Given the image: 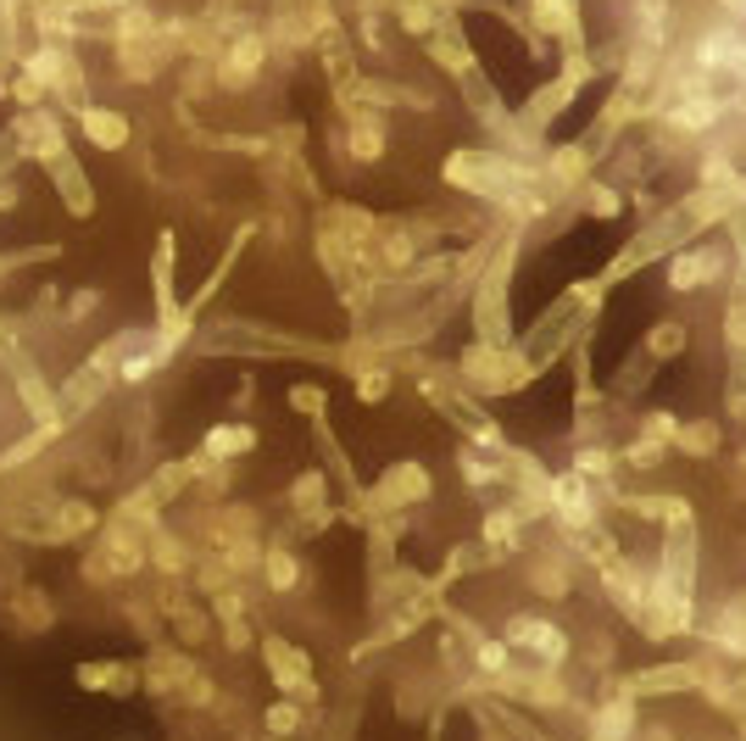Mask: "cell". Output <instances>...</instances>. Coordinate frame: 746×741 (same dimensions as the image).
Masks as SVG:
<instances>
[{"label":"cell","instance_id":"cell-1","mask_svg":"<svg viewBox=\"0 0 746 741\" xmlns=\"http://www.w3.org/2000/svg\"><path fill=\"white\" fill-rule=\"evenodd\" d=\"M496 635L508 641L513 657H524V664H535V670H568V657H574V635L552 613H535V608L508 613L502 624H496Z\"/></svg>","mask_w":746,"mask_h":741},{"label":"cell","instance_id":"cell-2","mask_svg":"<svg viewBox=\"0 0 746 741\" xmlns=\"http://www.w3.org/2000/svg\"><path fill=\"white\" fill-rule=\"evenodd\" d=\"M263 664H268V681H274L290 703L312 708V703L323 697V686H318V675H312V657H307L296 641H285V635H263Z\"/></svg>","mask_w":746,"mask_h":741},{"label":"cell","instance_id":"cell-3","mask_svg":"<svg viewBox=\"0 0 746 741\" xmlns=\"http://www.w3.org/2000/svg\"><path fill=\"white\" fill-rule=\"evenodd\" d=\"M719 279H730V252L724 245H713V240H697V245H680V252H669V290L680 296H697V290H708V285H719Z\"/></svg>","mask_w":746,"mask_h":741},{"label":"cell","instance_id":"cell-4","mask_svg":"<svg viewBox=\"0 0 746 741\" xmlns=\"http://www.w3.org/2000/svg\"><path fill=\"white\" fill-rule=\"evenodd\" d=\"M624 697H635V703H652V697H686V692H697V657H669V664H646V670H635V675H624V686H619Z\"/></svg>","mask_w":746,"mask_h":741},{"label":"cell","instance_id":"cell-5","mask_svg":"<svg viewBox=\"0 0 746 741\" xmlns=\"http://www.w3.org/2000/svg\"><path fill=\"white\" fill-rule=\"evenodd\" d=\"M45 174H51V185H56V196H62V207H67L73 218H90V212H96V185H90V174L78 168L67 151L45 162Z\"/></svg>","mask_w":746,"mask_h":741},{"label":"cell","instance_id":"cell-6","mask_svg":"<svg viewBox=\"0 0 746 741\" xmlns=\"http://www.w3.org/2000/svg\"><path fill=\"white\" fill-rule=\"evenodd\" d=\"M78 129H85V140L101 145V151H123L129 134H134V123L123 112H112V107H85L78 112Z\"/></svg>","mask_w":746,"mask_h":741},{"label":"cell","instance_id":"cell-7","mask_svg":"<svg viewBox=\"0 0 746 741\" xmlns=\"http://www.w3.org/2000/svg\"><path fill=\"white\" fill-rule=\"evenodd\" d=\"M257 446V430L252 424H218L212 435H207V457H245V452H252Z\"/></svg>","mask_w":746,"mask_h":741},{"label":"cell","instance_id":"cell-8","mask_svg":"<svg viewBox=\"0 0 746 741\" xmlns=\"http://www.w3.org/2000/svg\"><path fill=\"white\" fill-rule=\"evenodd\" d=\"M263 580H268V591H296V580H301V557L296 552H285V546H274V552H263Z\"/></svg>","mask_w":746,"mask_h":741},{"label":"cell","instance_id":"cell-9","mask_svg":"<svg viewBox=\"0 0 746 741\" xmlns=\"http://www.w3.org/2000/svg\"><path fill=\"white\" fill-rule=\"evenodd\" d=\"M263 725H268V736H274V741H296V736L307 730V708L285 697V703H274V708L263 714Z\"/></svg>","mask_w":746,"mask_h":741},{"label":"cell","instance_id":"cell-10","mask_svg":"<svg viewBox=\"0 0 746 741\" xmlns=\"http://www.w3.org/2000/svg\"><path fill=\"white\" fill-rule=\"evenodd\" d=\"M630 741H680V730L669 719H635V736Z\"/></svg>","mask_w":746,"mask_h":741}]
</instances>
